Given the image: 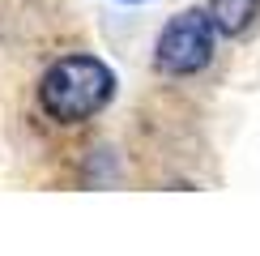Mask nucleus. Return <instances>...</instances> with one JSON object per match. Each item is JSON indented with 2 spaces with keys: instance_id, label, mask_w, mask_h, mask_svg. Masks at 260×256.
<instances>
[{
  "instance_id": "nucleus-1",
  "label": "nucleus",
  "mask_w": 260,
  "mask_h": 256,
  "mask_svg": "<svg viewBox=\"0 0 260 256\" xmlns=\"http://www.w3.org/2000/svg\"><path fill=\"white\" fill-rule=\"evenodd\" d=\"M115 99V73L99 56H60L39 81V107L56 124H85Z\"/></svg>"
},
{
  "instance_id": "nucleus-3",
  "label": "nucleus",
  "mask_w": 260,
  "mask_h": 256,
  "mask_svg": "<svg viewBox=\"0 0 260 256\" xmlns=\"http://www.w3.org/2000/svg\"><path fill=\"white\" fill-rule=\"evenodd\" d=\"M209 21H213V30L226 39H239L247 35V30L256 26V17H260V0H209Z\"/></svg>"
},
{
  "instance_id": "nucleus-2",
  "label": "nucleus",
  "mask_w": 260,
  "mask_h": 256,
  "mask_svg": "<svg viewBox=\"0 0 260 256\" xmlns=\"http://www.w3.org/2000/svg\"><path fill=\"white\" fill-rule=\"evenodd\" d=\"M213 43L218 30L205 9H183L162 26V35L154 43V69L167 77H192V73L209 69L213 60Z\"/></svg>"
},
{
  "instance_id": "nucleus-4",
  "label": "nucleus",
  "mask_w": 260,
  "mask_h": 256,
  "mask_svg": "<svg viewBox=\"0 0 260 256\" xmlns=\"http://www.w3.org/2000/svg\"><path fill=\"white\" fill-rule=\"evenodd\" d=\"M133 5H137V0H133Z\"/></svg>"
}]
</instances>
